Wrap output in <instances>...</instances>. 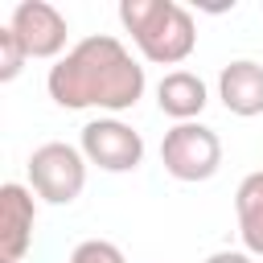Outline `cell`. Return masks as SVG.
<instances>
[{"instance_id": "cell-1", "label": "cell", "mask_w": 263, "mask_h": 263, "mask_svg": "<svg viewBox=\"0 0 263 263\" xmlns=\"http://www.w3.org/2000/svg\"><path fill=\"white\" fill-rule=\"evenodd\" d=\"M144 66L127 53V45L111 33H95L82 37L74 49H66L49 74H45V90L58 107L66 111H132L144 99Z\"/></svg>"}, {"instance_id": "cell-2", "label": "cell", "mask_w": 263, "mask_h": 263, "mask_svg": "<svg viewBox=\"0 0 263 263\" xmlns=\"http://www.w3.org/2000/svg\"><path fill=\"white\" fill-rule=\"evenodd\" d=\"M119 25L132 33L136 49L152 66H181L197 49L193 12L177 0H123Z\"/></svg>"}, {"instance_id": "cell-3", "label": "cell", "mask_w": 263, "mask_h": 263, "mask_svg": "<svg viewBox=\"0 0 263 263\" xmlns=\"http://www.w3.org/2000/svg\"><path fill=\"white\" fill-rule=\"evenodd\" d=\"M160 164L173 181H210L222 168V140L205 123H173L160 140Z\"/></svg>"}, {"instance_id": "cell-4", "label": "cell", "mask_w": 263, "mask_h": 263, "mask_svg": "<svg viewBox=\"0 0 263 263\" xmlns=\"http://www.w3.org/2000/svg\"><path fill=\"white\" fill-rule=\"evenodd\" d=\"M29 189L49 205H70L86 189V156L74 144L49 140L29 156Z\"/></svg>"}, {"instance_id": "cell-5", "label": "cell", "mask_w": 263, "mask_h": 263, "mask_svg": "<svg viewBox=\"0 0 263 263\" xmlns=\"http://www.w3.org/2000/svg\"><path fill=\"white\" fill-rule=\"evenodd\" d=\"M78 148L86 156V164L103 168V173H132L144 164V136L123 123L119 115H99L82 127Z\"/></svg>"}, {"instance_id": "cell-6", "label": "cell", "mask_w": 263, "mask_h": 263, "mask_svg": "<svg viewBox=\"0 0 263 263\" xmlns=\"http://www.w3.org/2000/svg\"><path fill=\"white\" fill-rule=\"evenodd\" d=\"M8 29L21 37L29 58H62L70 25L49 0H21L8 16Z\"/></svg>"}, {"instance_id": "cell-7", "label": "cell", "mask_w": 263, "mask_h": 263, "mask_svg": "<svg viewBox=\"0 0 263 263\" xmlns=\"http://www.w3.org/2000/svg\"><path fill=\"white\" fill-rule=\"evenodd\" d=\"M33 226H37V201L33 189L21 181L0 185V251L4 263H21L25 251L33 247Z\"/></svg>"}, {"instance_id": "cell-8", "label": "cell", "mask_w": 263, "mask_h": 263, "mask_svg": "<svg viewBox=\"0 0 263 263\" xmlns=\"http://www.w3.org/2000/svg\"><path fill=\"white\" fill-rule=\"evenodd\" d=\"M218 99L238 119L263 115V66L251 62V58H238V62L222 66V74H218Z\"/></svg>"}, {"instance_id": "cell-9", "label": "cell", "mask_w": 263, "mask_h": 263, "mask_svg": "<svg viewBox=\"0 0 263 263\" xmlns=\"http://www.w3.org/2000/svg\"><path fill=\"white\" fill-rule=\"evenodd\" d=\"M205 103H210V90L193 70H168L156 82V107L177 123H193L205 111Z\"/></svg>"}, {"instance_id": "cell-10", "label": "cell", "mask_w": 263, "mask_h": 263, "mask_svg": "<svg viewBox=\"0 0 263 263\" xmlns=\"http://www.w3.org/2000/svg\"><path fill=\"white\" fill-rule=\"evenodd\" d=\"M234 218H238V238L251 255H263V168L247 173L234 189Z\"/></svg>"}, {"instance_id": "cell-11", "label": "cell", "mask_w": 263, "mask_h": 263, "mask_svg": "<svg viewBox=\"0 0 263 263\" xmlns=\"http://www.w3.org/2000/svg\"><path fill=\"white\" fill-rule=\"evenodd\" d=\"M25 62H29V53H25L21 37L4 25V29H0V82H12V78L25 70Z\"/></svg>"}, {"instance_id": "cell-12", "label": "cell", "mask_w": 263, "mask_h": 263, "mask_svg": "<svg viewBox=\"0 0 263 263\" xmlns=\"http://www.w3.org/2000/svg\"><path fill=\"white\" fill-rule=\"evenodd\" d=\"M66 263H127V259H123V251H119L115 242H107V238H86V242H78V247L70 251Z\"/></svg>"}, {"instance_id": "cell-13", "label": "cell", "mask_w": 263, "mask_h": 263, "mask_svg": "<svg viewBox=\"0 0 263 263\" xmlns=\"http://www.w3.org/2000/svg\"><path fill=\"white\" fill-rule=\"evenodd\" d=\"M205 263H255V255L251 251H214Z\"/></svg>"}]
</instances>
